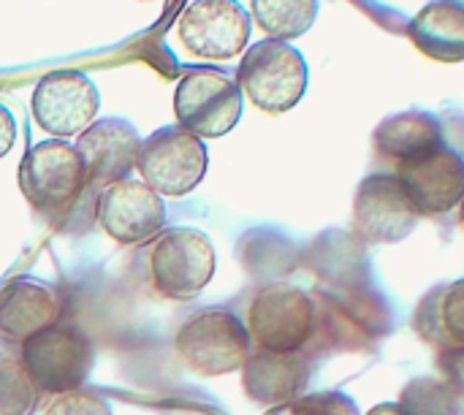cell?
<instances>
[{
    "mask_svg": "<svg viewBox=\"0 0 464 415\" xmlns=\"http://www.w3.org/2000/svg\"><path fill=\"white\" fill-rule=\"evenodd\" d=\"M315 302V340L318 353L332 351H370L394 329V313L386 296L370 283L356 285H318Z\"/></svg>",
    "mask_w": 464,
    "mask_h": 415,
    "instance_id": "cell-1",
    "label": "cell"
},
{
    "mask_svg": "<svg viewBox=\"0 0 464 415\" xmlns=\"http://www.w3.org/2000/svg\"><path fill=\"white\" fill-rule=\"evenodd\" d=\"M19 190L54 228H65L92 190L82 155L65 139L33 144L19 163Z\"/></svg>",
    "mask_w": 464,
    "mask_h": 415,
    "instance_id": "cell-2",
    "label": "cell"
},
{
    "mask_svg": "<svg viewBox=\"0 0 464 415\" xmlns=\"http://www.w3.org/2000/svg\"><path fill=\"white\" fill-rule=\"evenodd\" d=\"M250 345L253 340L245 321L223 307L193 313L174 337L179 362L201 378H220L242 370L250 356Z\"/></svg>",
    "mask_w": 464,
    "mask_h": 415,
    "instance_id": "cell-3",
    "label": "cell"
},
{
    "mask_svg": "<svg viewBox=\"0 0 464 415\" xmlns=\"http://www.w3.org/2000/svg\"><path fill=\"white\" fill-rule=\"evenodd\" d=\"M307 60L304 54L277 38H264L253 43L237 71L242 92L266 114L291 111L307 92Z\"/></svg>",
    "mask_w": 464,
    "mask_h": 415,
    "instance_id": "cell-4",
    "label": "cell"
},
{
    "mask_svg": "<svg viewBox=\"0 0 464 415\" xmlns=\"http://www.w3.org/2000/svg\"><path fill=\"white\" fill-rule=\"evenodd\" d=\"M242 87L237 73L215 65L188 68L174 90V117L179 128L198 139L231 133L242 117Z\"/></svg>",
    "mask_w": 464,
    "mask_h": 415,
    "instance_id": "cell-5",
    "label": "cell"
},
{
    "mask_svg": "<svg viewBox=\"0 0 464 415\" xmlns=\"http://www.w3.org/2000/svg\"><path fill=\"white\" fill-rule=\"evenodd\" d=\"M315 302L299 285L272 283L261 288L250 302L247 332L250 340L264 351L307 356L315 340Z\"/></svg>",
    "mask_w": 464,
    "mask_h": 415,
    "instance_id": "cell-6",
    "label": "cell"
},
{
    "mask_svg": "<svg viewBox=\"0 0 464 415\" xmlns=\"http://www.w3.org/2000/svg\"><path fill=\"white\" fill-rule=\"evenodd\" d=\"M215 264V245L204 231L174 226L152 242L150 283L163 299L190 302L209 285Z\"/></svg>",
    "mask_w": 464,
    "mask_h": 415,
    "instance_id": "cell-7",
    "label": "cell"
},
{
    "mask_svg": "<svg viewBox=\"0 0 464 415\" xmlns=\"http://www.w3.org/2000/svg\"><path fill=\"white\" fill-rule=\"evenodd\" d=\"M95 351L84 332L54 323L22 345V364L44 394H71L92 372Z\"/></svg>",
    "mask_w": 464,
    "mask_h": 415,
    "instance_id": "cell-8",
    "label": "cell"
},
{
    "mask_svg": "<svg viewBox=\"0 0 464 415\" xmlns=\"http://www.w3.org/2000/svg\"><path fill=\"white\" fill-rule=\"evenodd\" d=\"M207 163L209 155L204 141L179 125H169L141 141L136 169L141 171L144 185L158 196L179 198L201 185Z\"/></svg>",
    "mask_w": 464,
    "mask_h": 415,
    "instance_id": "cell-9",
    "label": "cell"
},
{
    "mask_svg": "<svg viewBox=\"0 0 464 415\" xmlns=\"http://www.w3.org/2000/svg\"><path fill=\"white\" fill-rule=\"evenodd\" d=\"M419 212L413 209L394 171L364 177L353 196V234L364 245H394L413 234Z\"/></svg>",
    "mask_w": 464,
    "mask_h": 415,
    "instance_id": "cell-10",
    "label": "cell"
},
{
    "mask_svg": "<svg viewBox=\"0 0 464 415\" xmlns=\"http://www.w3.org/2000/svg\"><path fill=\"white\" fill-rule=\"evenodd\" d=\"M419 217H449L464 201V152L438 147L394 169Z\"/></svg>",
    "mask_w": 464,
    "mask_h": 415,
    "instance_id": "cell-11",
    "label": "cell"
},
{
    "mask_svg": "<svg viewBox=\"0 0 464 415\" xmlns=\"http://www.w3.org/2000/svg\"><path fill=\"white\" fill-rule=\"evenodd\" d=\"M33 117L54 139H68L92 125L101 95L82 71H52L33 90Z\"/></svg>",
    "mask_w": 464,
    "mask_h": 415,
    "instance_id": "cell-12",
    "label": "cell"
},
{
    "mask_svg": "<svg viewBox=\"0 0 464 415\" xmlns=\"http://www.w3.org/2000/svg\"><path fill=\"white\" fill-rule=\"evenodd\" d=\"M250 14L239 0H193L179 16V41L204 60L237 57L250 41Z\"/></svg>",
    "mask_w": 464,
    "mask_h": 415,
    "instance_id": "cell-13",
    "label": "cell"
},
{
    "mask_svg": "<svg viewBox=\"0 0 464 415\" xmlns=\"http://www.w3.org/2000/svg\"><path fill=\"white\" fill-rule=\"evenodd\" d=\"M95 220L120 245H144L163 231V198L136 179L106 185L95 198Z\"/></svg>",
    "mask_w": 464,
    "mask_h": 415,
    "instance_id": "cell-14",
    "label": "cell"
},
{
    "mask_svg": "<svg viewBox=\"0 0 464 415\" xmlns=\"http://www.w3.org/2000/svg\"><path fill=\"white\" fill-rule=\"evenodd\" d=\"M73 147L82 155L92 190L101 193L106 185L128 179L130 169H136L141 136L128 120L106 117L87 125V130L79 133V141Z\"/></svg>",
    "mask_w": 464,
    "mask_h": 415,
    "instance_id": "cell-15",
    "label": "cell"
},
{
    "mask_svg": "<svg viewBox=\"0 0 464 415\" xmlns=\"http://www.w3.org/2000/svg\"><path fill=\"white\" fill-rule=\"evenodd\" d=\"M60 294L33 277H14L0 288V343L24 345L60 321Z\"/></svg>",
    "mask_w": 464,
    "mask_h": 415,
    "instance_id": "cell-16",
    "label": "cell"
},
{
    "mask_svg": "<svg viewBox=\"0 0 464 415\" xmlns=\"http://www.w3.org/2000/svg\"><path fill=\"white\" fill-rule=\"evenodd\" d=\"M310 372V356L304 353H277L256 348L242 367V386L253 402L264 408H280L294 405L299 397H304Z\"/></svg>",
    "mask_w": 464,
    "mask_h": 415,
    "instance_id": "cell-17",
    "label": "cell"
},
{
    "mask_svg": "<svg viewBox=\"0 0 464 415\" xmlns=\"http://www.w3.org/2000/svg\"><path fill=\"white\" fill-rule=\"evenodd\" d=\"M443 144H449L446 120L424 109H408V111L392 114L372 133L375 155L392 169L408 160H416Z\"/></svg>",
    "mask_w": 464,
    "mask_h": 415,
    "instance_id": "cell-18",
    "label": "cell"
},
{
    "mask_svg": "<svg viewBox=\"0 0 464 415\" xmlns=\"http://www.w3.org/2000/svg\"><path fill=\"white\" fill-rule=\"evenodd\" d=\"M413 329L424 343L446 356H464V277L435 285L413 315Z\"/></svg>",
    "mask_w": 464,
    "mask_h": 415,
    "instance_id": "cell-19",
    "label": "cell"
},
{
    "mask_svg": "<svg viewBox=\"0 0 464 415\" xmlns=\"http://www.w3.org/2000/svg\"><path fill=\"white\" fill-rule=\"evenodd\" d=\"M408 35L419 52L438 63L464 60V0H432L411 22Z\"/></svg>",
    "mask_w": 464,
    "mask_h": 415,
    "instance_id": "cell-20",
    "label": "cell"
},
{
    "mask_svg": "<svg viewBox=\"0 0 464 415\" xmlns=\"http://www.w3.org/2000/svg\"><path fill=\"white\" fill-rule=\"evenodd\" d=\"M250 8L256 24L266 35L277 41H288L304 35L315 24L321 3L318 0H250Z\"/></svg>",
    "mask_w": 464,
    "mask_h": 415,
    "instance_id": "cell-21",
    "label": "cell"
},
{
    "mask_svg": "<svg viewBox=\"0 0 464 415\" xmlns=\"http://www.w3.org/2000/svg\"><path fill=\"white\" fill-rule=\"evenodd\" d=\"M397 405L405 415H464V391L451 381L413 378L400 391Z\"/></svg>",
    "mask_w": 464,
    "mask_h": 415,
    "instance_id": "cell-22",
    "label": "cell"
},
{
    "mask_svg": "<svg viewBox=\"0 0 464 415\" xmlns=\"http://www.w3.org/2000/svg\"><path fill=\"white\" fill-rule=\"evenodd\" d=\"M41 389L24 370L22 359L0 353V415H33Z\"/></svg>",
    "mask_w": 464,
    "mask_h": 415,
    "instance_id": "cell-23",
    "label": "cell"
},
{
    "mask_svg": "<svg viewBox=\"0 0 464 415\" xmlns=\"http://www.w3.org/2000/svg\"><path fill=\"white\" fill-rule=\"evenodd\" d=\"M291 415H362L359 405L351 394L332 389V391H315L304 394L291 405Z\"/></svg>",
    "mask_w": 464,
    "mask_h": 415,
    "instance_id": "cell-24",
    "label": "cell"
},
{
    "mask_svg": "<svg viewBox=\"0 0 464 415\" xmlns=\"http://www.w3.org/2000/svg\"><path fill=\"white\" fill-rule=\"evenodd\" d=\"M46 415H114L111 413V405L92 394V391H71V394H60L52 405Z\"/></svg>",
    "mask_w": 464,
    "mask_h": 415,
    "instance_id": "cell-25",
    "label": "cell"
},
{
    "mask_svg": "<svg viewBox=\"0 0 464 415\" xmlns=\"http://www.w3.org/2000/svg\"><path fill=\"white\" fill-rule=\"evenodd\" d=\"M16 141V120L11 114V109L5 103H0V158H5L11 152Z\"/></svg>",
    "mask_w": 464,
    "mask_h": 415,
    "instance_id": "cell-26",
    "label": "cell"
},
{
    "mask_svg": "<svg viewBox=\"0 0 464 415\" xmlns=\"http://www.w3.org/2000/svg\"><path fill=\"white\" fill-rule=\"evenodd\" d=\"M367 415H405V413H402V408H400V405H394V402H383V405L372 408Z\"/></svg>",
    "mask_w": 464,
    "mask_h": 415,
    "instance_id": "cell-27",
    "label": "cell"
},
{
    "mask_svg": "<svg viewBox=\"0 0 464 415\" xmlns=\"http://www.w3.org/2000/svg\"><path fill=\"white\" fill-rule=\"evenodd\" d=\"M459 226H462V228H464V201H462V204H459Z\"/></svg>",
    "mask_w": 464,
    "mask_h": 415,
    "instance_id": "cell-28",
    "label": "cell"
}]
</instances>
